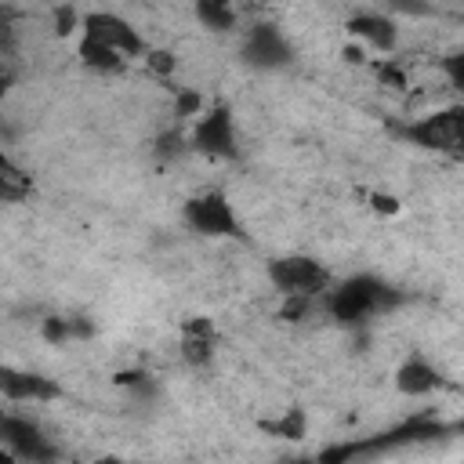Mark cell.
Here are the masks:
<instances>
[{"mask_svg":"<svg viewBox=\"0 0 464 464\" xmlns=\"http://www.w3.org/2000/svg\"><path fill=\"white\" fill-rule=\"evenodd\" d=\"M399 301V294L377 279V276H352L344 283H337L330 294H326V308L337 323L344 326H355V323H366L370 315L377 312H388L392 304Z\"/></svg>","mask_w":464,"mask_h":464,"instance_id":"1","label":"cell"},{"mask_svg":"<svg viewBox=\"0 0 464 464\" xmlns=\"http://www.w3.org/2000/svg\"><path fill=\"white\" fill-rule=\"evenodd\" d=\"M453 428L439 424L435 417H410L406 424L392 428V431H381L373 439H362V442H344V446H334L326 453H319L315 460L319 464H348V460H359V457H373V453H384V450H395V446H410V442H428V439H439Z\"/></svg>","mask_w":464,"mask_h":464,"instance_id":"2","label":"cell"},{"mask_svg":"<svg viewBox=\"0 0 464 464\" xmlns=\"http://www.w3.org/2000/svg\"><path fill=\"white\" fill-rule=\"evenodd\" d=\"M402 138L424 152H439L464 163V105H446L402 127Z\"/></svg>","mask_w":464,"mask_h":464,"instance_id":"3","label":"cell"},{"mask_svg":"<svg viewBox=\"0 0 464 464\" xmlns=\"http://www.w3.org/2000/svg\"><path fill=\"white\" fill-rule=\"evenodd\" d=\"M268 283L283 294V297H315L330 286V272L304 254H286V257H272L268 261Z\"/></svg>","mask_w":464,"mask_h":464,"instance_id":"4","label":"cell"},{"mask_svg":"<svg viewBox=\"0 0 464 464\" xmlns=\"http://www.w3.org/2000/svg\"><path fill=\"white\" fill-rule=\"evenodd\" d=\"M185 225L199 236H210V239H239L243 236V225L232 210V203L221 196V192H199L185 203Z\"/></svg>","mask_w":464,"mask_h":464,"instance_id":"5","label":"cell"},{"mask_svg":"<svg viewBox=\"0 0 464 464\" xmlns=\"http://www.w3.org/2000/svg\"><path fill=\"white\" fill-rule=\"evenodd\" d=\"M0 435H4V450L11 457H18L22 464H54L58 460V446L25 417L7 413L0 420Z\"/></svg>","mask_w":464,"mask_h":464,"instance_id":"6","label":"cell"},{"mask_svg":"<svg viewBox=\"0 0 464 464\" xmlns=\"http://www.w3.org/2000/svg\"><path fill=\"white\" fill-rule=\"evenodd\" d=\"M80 29H83L87 40H98V44L120 51L123 58H134V54L145 51L138 29H134L127 18L112 14V11H91V14H83V18H80Z\"/></svg>","mask_w":464,"mask_h":464,"instance_id":"7","label":"cell"},{"mask_svg":"<svg viewBox=\"0 0 464 464\" xmlns=\"http://www.w3.org/2000/svg\"><path fill=\"white\" fill-rule=\"evenodd\" d=\"M192 145H196L199 152H207V156L236 160L239 145H236V127H232V112H228V105H214V109H207V112L196 120Z\"/></svg>","mask_w":464,"mask_h":464,"instance_id":"8","label":"cell"},{"mask_svg":"<svg viewBox=\"0 0 464 464\" xmlns=\"http://www.w3.org/2000/svg\"><path fill=\"white\" fill-rule=\"evenodd\" d=\"M239 54H243V65L268 72V69H283V65H290L294 47L286 44V36H283L276 25H254V29L246 33Z\"/></svg>","mask_w":464,"mask_h":464,"instance_id":"9","label":"cell"},{"mask_svg":"<svg viewBox=\"0 0 464 464\" xmlns=\"http://www.w3.org/2000/svg\"><path fill=\"white\" fill-rule=\"evenodd\" d=\"M0 392L11 402H25V399L29 402H47V399H58L62 395V388L51 377L29 373V370H11V366L0 370Z\"/></svg>","mask_w":464,"mask_h":464,"instance_id":"10","label":"cell"},{"mask_svg":"<svg viewBox=\"0 0 464 464\" xmlns=\"http://www.w3.org/2000/svg\"><path fill=\"white\" fill-rule=\"evenodd\" d=\"M348 33L359 36L362 44H370V47L381 51V54L395 51V44H399L395 22H392L388 14H381V11H359V14H352V18H348Z\"/></svg>","mask_w":464,"mask_h":464,"instance_id":"11","label":"cell"},{"mask_svg":"<svg viewBox=\"0 0 464 464\" xmlns=\"http://www.w3.org/2000/svg\"><path fill=\"white\" fill-rule=\"evenodd\" d=\"M214 348H218V334H214V323L196 315L181 326V359L192 366V370H203L210 366L214 359Z\"/></svg>","mask_w":464,"mask_h":464,"instance_id":"12","label":"cell"},{"mask_svg":"<svg viewBox=\"0 0 464 464\" xmlns=\"http://www.w3.org/2000/svg\"><path fill=\"white\" fill-rule=\"evenodd\" d=\"M395 388L410 399H420V395H431L435 388H442V373L424 355H406L395 370Z\"/></svg>","mask_w":464,"mask_h":464,"instance_id":"13","label":"cell"},{"mask_svg":"<svg viewBox=\"0 0 464 464\" xmlns=\"http://www.w3.org/2000/svg\"><path fill=\"white\" fill-rule=\"evenodd\" d=\"M80 58H83V65L87 69H98V72H120L123 69V54L120 51H112V47H105V44H98V40H80Z\"/></svg>","mask_w":464,"mask_h":464,"instance_id":"14","label":"cell"},{"mask_svg":"<svg viewBox=\"0 0 464 464\" xmlns=\"http://www.w3.org/2000/svg\"><path fill=\"white\" fill-rule=\"evenodd\" d=\"M29 188H33L29 174H25L22 167H14L11 156H0V196H4L7 203H14V199H25Z\"/></svg>","mask_w":464,"mask_h":464,"instance_id":"15","label":"cell"},{"mask_svg":"<svg viewBox=\"0 0 464 464\" xmlns=\"http://www.w3.org/2000/svg\"><path fill=\"white\" fill-rule=\"evenodd\" d=\"M196 18L203 22V29H214V33H228L236 25V11L228 4H218V0H199Z\"/></svg>","mask_w":464,"mask_h":464,"instance_id":"16","label":"cell"},{"mask_svg":"<svg viewBox=\"0 0 464 464\" xmlns=\"http://www.w3.org/2000/svg\"><path fill=\"white\" fill-rule=\"evenodd\" d=\"M91 334V323H80V319H65V315H51L44 319V337L51 344H65L72 337H87Z\"/></svg>","mask_w":464,"mask_h":464,"instance_id":"17","label":"cell"},{"mask_svg":"<svg viewBox=\"0 0 464 464\" xmlns=\"http://www.w3.org/2000/svg\"><path fill=\"white\" fill-rule=\"evenodd\" d=\"M261 428L268 435H276V439H301L304 435V413L301 410H286L276 420H261Z\"/></svg>","mask_w":464,"mask_h":464,"instance_id":"18","label":"cell"},{"mask_svg":"<svg viewBox=\"0 0 464 464\" xmlns=\"http://www.w3.org/2000/svg\"><path fill=\"white\" fill-rule=\"evenodd\" d=\"M442 76L450 80V87L457 94H464V51H453L442 58Z\"/></svg>","mask_w":464,"mask_h":464,"instance_id":"19","label":"cell"},{"mask_svg":"<svg viewBox=\"0 0 464 464\" xmlns=\"http://www.w3.org/2000/svg\"><path fill=\"white\" fill-rule=\"evenodd\" d=\"M174 116H203V94H196V91H181L178 94V102H174Z\"/></svg>","mask_w":464,"mask_h":464,"instance_id":"20","label":"cell"},{"mask_svg":"<svg viewBox=\"0 0 464 464\" xmlns=\"http://www.w3.org/2000/svg\"><path fill=\"white\" fill-rule=\"evenodd\" d=\"M145 62H149L160 76H170V72H174V54H170V51H145Z\"/></svg>","mask_w":464,"mask_h":464,"instance_id":"21","label":"cell"},{"mask_svg":"<svg viewBox=\"0 0 464 464\" xmlns=\"http://www.w3.org/2000/svg\"><path fill=\"white\" fill-rule=\"evenodd\" d=\"M377 76H381V83H388V87H406V72H402L395 62H381V65H377Z\"/></svg>","mask_w":464,"mask_h":464,"instance_id":"22","label":"cell"},{"mask_svg":"<svg viewBox=\"0 0 464 464\" xmlns=\"http://www.w3.org/2000/svg\"><path fill=\"white\" fill-rule=\"evenodd\" d=\"M312 308V297H286V304H283V319H301L304 312Z\"/></svg>","mask_w":464,"mask_h":464,"instance_id":"23","label":"cell"},{"mask_svg":"<svg viewBox=\"0 0 464 464\" xmlns=\"http://www.w3.org/2000/svg\"><path fill=\"white\" fill-rule=\"evenodd\" d=\"M370 207L381 210V214H395V210H399V199H395V196H384V192H373V196H370Z\"/></svg>","mask_w":464,"mask_h":464,"instance_id":"24","label":"cell"},{"mask_svg":"<svg viewBox=\"0 0 464 464\" xmlns=\"http://www.w3.org/2000/svg\"><path fill=\"white\" fill-rule=\"evenodd\" d=\"M72 25H76V11H72V7H62V11L54 14V29H58V33H72Z\"/></svg>","mask_w":464,"mask_h":464,"instance_id":"25","label":"cell"},{"mask_svg":"<svg viewBox=\"0 0 464 464\" xmlns=\"http://www.w3.org/2000/svg\"><path fill=\"white\" fill-rule=\"evenodd\" d=\"M178 141H181V138L167 130V134H160V149H156V152H160V156H170V152H178Z\"/></svg>","mask_w":464,"mask_h":464,"instance_id":"26","label":"cell"},{"mask_svg":"<svg viewBox=\"0 0 464 464\" xmlns=\"http://www.w3.org/2000/svg\"><path fill=\"white\" fill-rule=\"evenodd\" d=\"M94 464H127V460H116V457H102V460H94Z\"/></svg>","mask_w":464,"mask_h":464,"instance_id":"27","label":"cell"},{"mask_svg":"<svg viewBox=\"0 0 464 464\" xmlns=\"http://www.w3.org/2000/svg\"><path fill=\"white\" fill-rule=\"evenodd\" d=\"M290 464H319V460H290Z\"/></svg>","mask_w":464,"mask_h":464,"instance_id":"28","label":"cell"}]
</instances>
